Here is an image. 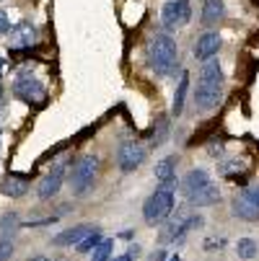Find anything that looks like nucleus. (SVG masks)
Returning <instances> with one entry per match:
<instances>
[{"mask_svg": "<svg viewBox=\"0 0 259 261\" xmlns=\"http://www.w3.org/2000/svg\"><path fill=\"white\" fill-rule=\"evenodd\" d=\"M13 26H11V18H8V13L0 8V34H8Z\"/></svg>", "mask_w": 259, "mask_h": 261, "instance_id": "nucleus-30", "label": "nucleus"}, {"mask_svg": "<svg viewBox=\"0 0 259 261\" xmlns=\"http://www.w3.org/2000/svg\"><path fill=\"white\" fill-rule=\"evenodd\" d=\"M220 44H223V39H220V34L218 31H205L202 36H197V42H195V60L197 62H207V60H215Z\"/></svg>", "mask_w": 259, "mask_h": 261, "instance_id": "nucleus-10", "label": "nucleus"}, {"mask_svg": "<svg viewBox=\"0 0 259 261\" xmlns=\"http://www.w3.org/2000/svg\"><path fill=\"white\" fill-rule=\"evenodd\" d=\"M169 132H171V124H169L166 117H161V119L156 122L153 132H151V145H153V147H161V145L169 140Z\"/></svg>", "mask_w": 259, "mask_h": 261, "instance_id": "nucleus-23", "label": "nucleus"}, {"mask_svg": "<svg viewBox=\"0 0 259 261\" xmlns=\"http://www.w3.org/2000/svg\"><path fill=\"white\" fill-rule=\"evenodd\" d=\"M29 261H52V258H50V256H42V253H39V256H31Z\"/></svg>", "mask_w": 259, "mask_h": 261, "instance_id": "nucleus-32", "label": "nucleus"}, {"mask_svg": "<svg viewBox=\"0 0 259 261\" xmlns=\"http://www.w3.org/2000/svg\"><path fill=\"white\" fill-rule=\"evenodd\" d=\"M236 256H239L241 261L256 258V256H259V243H256L254 238H249V236L239 238V241H236Z\"/></svg>", "mask_w": 259, "mask_h": 261, "instance_id": "nucleus-22", "label": "nucleus"}, {"mask_svg": "<svg viewBox=\"0 0 259 261\" xmlns=\"http://www.w3.org/2000/svg\"><path fill=\"white\" fill-rule=\"evenodd\" d=\"M187 199H190L192 207H213V204H218V199H220V189H218L215 181H210L207 186H202L200 192L190 194Z\"/></svg>", "mask_w": 259, "mask_h": 261, "instance_id": "nucleus-15", "label": "nucleus"}, {"mask_svg": "<svg viewBox=\"0 0 259 261\" xmlns=\"http://www.w3.org/2000/svg\"><path fill=\"white\" fill-rule=\"evenodd\" d=\"M223 246H226V238H223V236H220V238H207V241H205V248H207V251H215V248L220 251Z\"/></svg>", "mask_w": 259, "mask_h": 261, "instance_id": "nucleus-29", "label": "nucleus"}, {"mask_svg": "<svg viewBox=\"0 0 259 261\" xmlns=\"http://www.w3.org/2000/svg\"><path fill=\"white\" fill-rule=\"evenodd\" d=\"M101 241H104V236H101V230L96 228V230H93L91 236H86V238H83V241H81V243L76 246V251H78L81 256H86V253H93V248H96V246H99Z\"/></svg>", "mask_w": 259, "mask_h": 261, "instance_id": "nucleus-24", "label": "nucleus"}, {"mask_svg": "<svg viewBox=\"0 0 259 261\" xmlns=\"http://www.w3.org/2000/svg\"><path fill=\"white\" fill-rule=\"evenodd\" d=\"M169 261H181V256H169Z\"/></svg>", "mask_w": 259, "mask_h": 261, "instance_id": "nucleus-35", "label": "nucleus"}, {"mask_svg": "<svg viewBox=\"0 0 259 261\" xmlns=\"http://www.w3.org/2000/svg\"><path fill=\"white\" fill-rule=\"evenodd\" d=\"M31 192V181L26 176H18V173H8L0 184V194H6L11 199H21Z\"/></svg>", "mask_w": 259, "mask_h": 261, "instance_id": "nucleus-12", "label": "nucleus"}, {"mask_svg": "<svg viewBox=\"0 0 259 261\" xmlns=\"http://www.w3.org/2000/svg\"><path fill=\"white\" fill-rule=\"evenodd\" d=\"M197 83H207V86H223V70H220V62H218V60H207V62H202L200 81H197Z\"/></svg>", "mask_w": 259, "mask_h": 261, "instance_id": "nucleus-18", "label": "nucleus"}, {"mask_svg": "<svg viewBox=\"0 0 259 261\" xmlns=\"http://www.w3.org/2000/svg\"><path fill=\"white\" fill-rule=\"evenodd\" d=\"M176 42L174 36L169 34H156L151 42H148V49H145V57H148V67H151L156 75H171L174 67H176Z\"/></svg>", "mask_w": 259, "mask_h": 261, "instance_id": "nucleus-1", "label": "nucleus"}, {"mask_svg": "<svg viewBox=\"0 0 259 261\" xmlns=\"http://www.w3.org/2000/svg\"><path fill=\"white\" fill-rule=\"evenodd\" d=\"M241 197H244L246 202H251V204L259 210V186H246V189L241 192Z\"/></svg>", "mask_w": 259, "mask_h": 261, "instance_id": "nucleus-26", "label": "nucleus"}, {"mask_svg": "<svg viewBox=\"0 0 259 261\" xmlns=\"http://www.w3.org/2000/svg\"><path fill=\"white\" fill-rule=\"evenodd\" d=\"M21 225H23V222H21L18 212H6L3 217H0V241H11L18 233Z\"/></svg>", "mask_w": 259, "mask_h": 261, "instance_id": "nucleus-21", "label": "nucleus"}, {"mask_svg": "<svg viewBox=\"0 0 259 261\" xmlns=\"http://www.w3.org/2000/svg\"><path fill=\"white\" fill-rule=\"evenodd\" d=\"M99 166H101V161L93 153H88V155H83V158L76 161L73 173H70V189H73V194H76V197H86L93 189Z\"/></svg>", "mask_w": 259, "mask_h": 261, "instance_id": "nucleus-4", "label": "nucleus"}, {"mask_svg": "<svg viewBox=\"0 0 259 261\" xmlns=\"http://www.w3.org/2000/svg\"><path fill=\"white\" fill-rule=\"evenodd\" d=\"M231 215L239 217V220H246V222H256V220H259V210H256L251 202H246L241 194L231 202Z\"/></svg>", "mask_w": 259, "mask_h": 261, "instance_id": "nucleus-19", "label": "nucleus"}, {"mask_svg": "<svg viewBox=\"0 0 259 261\" xmlns=\"http://www.w3.org/2000/svg\"><path fill=\"white\" fill-rule=\"evenodd\" d=\"M174 204H176V189L174 186H158V189L143 202V220L145 225H163V222L174 215Z\"/></svg>", "mask_w": 259, "mask_h": 261, "instance_id": "nucleus-2", "label": "nucleus"}, {"mask_svg": "<svg viewBox=\"0 0 259 261\" xmlns=\"http://www.w3.org/2000/svg\"><path fill=\"white\" fill-rule=\"evenodd\" d=\"M117 261H132V256H130V253H125V256H120Z\"/></svg>", "mask_w": 259, "mask_h": 261, "instance_id": "nucleus-34", "label": "nucleus"}, {"mask_svg": "<svg viewBox=\"0 0 259 261\" xmlns=\"http://www.w3.org/2000/svg\"><path fill=\"white\" fill-rule=\"evenodd\" d=\"M3 72H6V60L0 57V75H3Z\"/></svg>", "mask_w": 259, "mask_h": 261, "instance_id": "nucleus-33", "label": "nucleus"}, {"mask_svg": "<svg viewBox=\"0 0 259 261\" xmlns=\"http://www.w3.org/2000/svg\"><path fill=\"white\" fill-rule=\"evenodd\" d=\"M226 18V3L223 0H207L202 6V23L205 26H218Z\"/></svg>", "mask_w": 259, "mask_h": 261, "instance_id": "nucleus-17", "label": "nucleus"}, {"mask_svg": "<svg viewBox=\"0 0 259 261\" xmlns=\"http://www.w3.org/2000/svg\"><path fill=\"white\" fill-rule=\"evenodd\" d=\"M112 251H114V243H112V241H101V243L93 248L91 261H114V258H112Z\"/></svg>", "mask_w": 259, "mask_h": 261, "instance_id": "nucleus-25", "label": "nucleus"}, {"mask_svg": "<svg viewBox=\"0 0 259 261\" xmlns=\"http://www.w3.org/2000/svg\"><path fill=\"white\" fill-rule=\"evenodd\" d=\"M65 184V166H55L50 173H44L39 178V184H36V197L39 199H52L55 194H60Z\"/></svg>", "mask_w": 259, "mask_h": 261, "instance_id": "nucleus-9", "label": "nucleus"}, {"mask_svg": "<svg viewBox=\"0 0 259 261\" xmlns=\"http://www.w3.org/2000/svg\"><path fill=\"white\" fill-rule=\"evenodd\" d=\"M0 101H3V86H0Z\"/></svg>", "mask_w": 259, "mask_h": 261, "instance_id": "nucleus-36", "label": "nucleus"}, {"mask_svg": "<svg viewBox=\"0 0 259 261\" xmlns=\"http://www.w3.org/2000/svg\"><path fill=\"white\" fill-rule=\"evenodd\" d=\"M36 36H39V29L34 23L23 21L18 26H13L8 31V42H11V49L13 52H21V49H31V44H36Z\"/></svg>", "mask_w": 259, "mask_h": 261, "instance_id": "nucleus-8", "label": "nucleus"}, {"mask_svg": "<svg viewBox=\"0 0 259 261\" xmlns=\"http://www.w3.org/2000/svg\"><path fill=\"white\" fill-rule=\"evenodd\" d=\"M246 168V163H239V161H231V163H223L220 166V171H223L226 176H233L236 171H244Z\"/></svg>", "mask_w": 259, "mask_h": 261, "instance_id": "nucleus-28", "label": "nucleus"}, {"mask_svg": "<svg viewBox=\"0 0 259 261\" xmlns=\"http://www.w3.org/2000/svg\"><path fill=\"white\" fill-rule=\"evenodd\" d=\"M223 98V86H207V83H197V91H195V106L207 111V109H215Z\"/></svg>", "mask_w": 259, "mask_h": 261, "instance_id": "nucleus-11", "label": "nucleus"}, {"mask_svg": "<svg viewBox=\"0 0 259 261\" xmlns=\"http://www.w3.org/2000/svg\"><path fill=\"white\" fill-rule=\"evenodd\" d=\"M202 225H205L202 215L190 212V210H179L176 215H171V217L163 222V230H161L158 241H161V243H184L190 230H197V228H202Z\"/></svg>", "mask_w": 259, "mask_h": 261, "instance_id": "nucleus-3", "label": "nucleus"}, {"mask_svg": "<svg viewBox=\"0 0 259 261\" xmlns=\"http://www.w3.org/2000/svg\"><path fill=\"white\" fill-rule=\"evenodd\" d=\"M13 96L18 101H23L26 106H31V109H39V106L47 103V96L50 93H47L44 83H39V81L31 78V75H21L13 83Z\"/></svg>", "mask_w": 259, "mask_h": 261, "instance_id": "nucleus-5", "label": "nucleus"}, {"mask_svg": "<svg viewBox=\"0 0 259 261\" xmlns=\"http://www.w3.org/2000/svg\"><path fill=\"white\" fill-rule=\"evenodd\" d=\"M213 178H210V173L205 171V168H192L187 176L181 178V189H184V194H195V192H200L202 186H207Z\"/></svg>", "mask_w": 259, "mask_h": 261, "instance_id": "nucleus-16", "label": "nucleus"}, {"mask_svg": "<svg viewBox=\"0 0 259 261\" xmlns=\"http://www.w3.org/2000/svg\"><path fill=\"white\" fill-rule=\"evenodd\" d=\"M190 18H192V3L190 0H166L163 8H161V23L169 31L187 26Z\"/></svg>", "mask_w": 259, "mask_h": 261, "instance_id": "nucleus-6", "label": "nucleus"}, {"mask_svg": "<svg viewBox=\"0 0 259 261\" xmlns=\"http://www.w3.org/2000/svg\"><path fill=\"white\" fill-rule=\"evenodd\" d=\"M13 251H16L13 241H0V261H11Z\"/></svg>", "mask_w": 259, "mask_h": 261, "instance_id": "nucleus-27", "label": "nucleus"}, {"mask_svg": "<svg viewBox=\"0 0 259 261\" xmlns=\"http://www.w3.org/2000/svg\"><path fill=\"white\" fill-rule=\"evenodd\" d=\"M96 230V225H91V222H81V225H73V228H67V230H62L60 236H55L52 238V243L55 246H78L86 236H91Z\"/></svg>", "mask_w": 259, "mask_h": 261, "instance_id": "nucleus-13", "label": "nucleus"}, {"mask_svg": "<svg viewBox=\"0 0 259 261\" xmlns=\"http://www.w3.org/2000/svg\"><path fill=\"white\" fill-rule=\"evenodd\" d=\"M0 140H3V129H0Z\"/></svg>", "mask_w": 259, "mask_h": 261, "instance_id": "nucleus-37", "label": "nucleus"}, {"mask_svg": "<svg viewBox=\"0 0 259 261\" xmlns=\"http://www.w3.org/2000/svg\"><path fill=\"white\" fill-rule=\"evenodd\" d=\"M145 155L148 153H145V145L143 142L127 140V142L120 145V150H117V166H120L122 173H132V171H137L143 166Z\"/></svg>", "mask_w": 259, "mask_h": 261, "instance_id": "nucleus-7", "label": "nucleus"}, {"mask_svg": "<svg viewBox=\"0 0 259 261\" xmlns=\"http://www.w3.org/2000/svg\"><path fill=\"white\" fill-rule=\"evenodd\" d=\"M148 261H169V253L163 248H156L151 256H148Z\"/></svg>", "mask_w": 259, "mask_h": 261, "instance_id": "nucleus-31", "label": "nucleus"}, {"mask_svg": "<svg viewBox=\"0 0 259 261\" xmlns=\"http://www.w3.org/2000/svg\"><path fill=\"white\" fill-rule=\"evenodd\" d=\"M153 173H156L158 186H174V189H176V155L161 158V161L156 163Z\"/></svg>", "mask_w": 259, "mask_h": 261, "instance_id": "nucleus-14", "label": "nucleus"}, {"mask_svg": "<svg viewBox=\"0 0 259 261\" xmlns=\"http://www.w3.org/2000/svg\"><path fill=\"white\" fill-rule=\"evenodd\" d=\"M187 93H190V72H187V70H181L179 86H176V91H174V103H171V111H174L176 117L184 111V101H187Z\"/></svg>", "mask_w": 259, "mask_h": 261, "instance_id": "nucleus-20", "label": "nucleus"}]
</instances>
